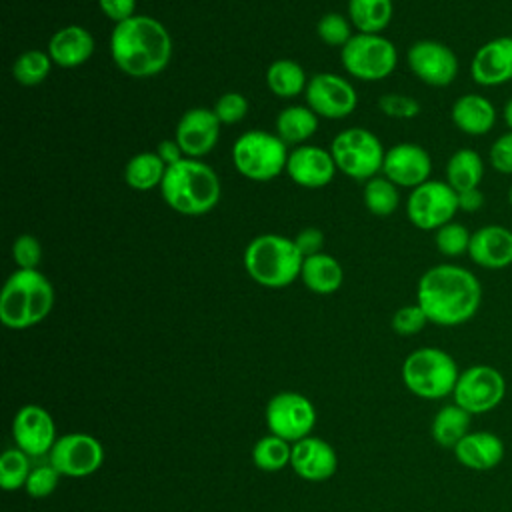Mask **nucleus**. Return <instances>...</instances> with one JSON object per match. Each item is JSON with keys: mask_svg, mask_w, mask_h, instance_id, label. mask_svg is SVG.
<instances>
[{"mask_svg": "<svg viewBox=\"0 0 512 512\" xmlns=\"http://www.w3.org/2000/svg\"><path fill=\"white\" fill-rule=\"evenodd\" d=\"M416 304L436 326H460L472 320L482 304V286L474 272L458 264L428 268L416 286Z\"/></svg>", "mask_w": 512, "mask_h": 512, "instance_id": "1", "label": "nucleus"}, {"mask_svg": "<svg viewBox=\"0 0 512 512\" xmlns=\"http://www.w3.org/2000/svg\"><path fill=\"white\" fill-rule=\"evenodd\" d=\"M110 56L118 70L132 78H152L166 70L172 58V38L166 26L146 14L114 24Z\"/></svg>", "mask_w": 512, "mask_h": 512, "instance_id": "2", "label": "nucleus"}, {"mask_svg": "<svg viewBox=\"0 0 512 512\" xmlns=\"http://www.w3.org/2000/svg\"><path fill=\"white\" fill-rule=\"evenodd\" d=\"M162 200L182 216H202L216 208L222 188L214 168L198 158H182L166 168Z\"/></svg>", "mask_w": 512, "mask_h": 512, "instance_id": "3", "label": "nucleus"}, {"mask_svg": "<svg viewBox=\"0 0 512 512\" xmlns=\"http://www.w3.org/2000/svg\"><path fill=\"white\" fill-rule=\"evenodd\" d=\"M52 306V282L38 268H16L0 292V322L10 330H26L40 324Z\"/></svg>", "mask_w": 512, "mask_h": 512, "instance_id": "4", "label": "nucleus"}, {"mask_svg": "<svg viewBox=\"0 0 512 512\" xmlns=\"http://www.w3.org/2000/svg\"><path fill=\"white\" fill-rule=\"evenodd\" d=\"M246 274L264 288H284L300 278L304 256L294 240L282 234H258L244 248Z\"/></svg>", "mask_w": 512, "mask_h": 512, "instance_id": "5", "label": "nucleus"}, {"mask_svg": "<svg viewBox=\"0 0 512 512\" xmlns=\"http://www.w3.org/2000/svg\"><path fill=\"white\" fill-rule=\"evenodd\" d=\"M460 370L456 360L442 348L422 346L410 352L402 364L406 388L424 400H438L454 392Z\"/></svg>", "mask_w": 512, "mask_h": 512, "instance_id": "6", "label": "nucleus"}, {"mask_svg": "<svg viewBox=\"0 0 512 512\" xmlns=\"http://www.w3.org/2000/svg\"><path fill=\"white\" fill-rule=\"evenodd\" d=\"M288 154V144L278 134L248 130L232 146V164L244 178L268 182L286 172Z\"/></svg>", "mask_w": 512, "mask_h": 512, "instance_id": "7", "label": "nucleus"}, {"mask_svg": "<svg viewBox=\"0 0 512 512\" xmlns=\"http://www.w3.org/2000/svg\"><path fill=\"white\" fill-rule=\"evenodd\" d=\"M330 154L342 174L368 182L382 172L386 150L374 132L352 126L336 134L330 144Z\"/></svg>", "mask_w": 512, "mask_h": 512, "instance_id": "8", "label": "nucleus"}, {"mask_svg": "<svg viewBox=\"0 0 512 512\" xmlns=\"http://www.w3.org/2000/svg\"><path fill=\"white\" fill-rule=\"evenodd\" d=\"M340 62L350 76L364 82H378L394 72L398 50L382 34L358 32L340 48Z\"/></svg>", "mask_w": 512, "mask_h": 512, "instance_id": "9", "label": "nucleus"}, {"mask_svg": "<svg viewBox=\"0 0 512 512\" xmlns=\"http://www.w3.org/2000/svg\"><path fill=\"white\" fill-rule=\"evenodd\" d=\"M458 212V192L444 180H428L410 190L406 216L418 230L436 232L454 220Z\"/></svg>", "mask_w": 512, "mask_h": 512, "instance_id": "10", "label": "nucleus"}, {"mask_svg": "<svg viewBox=\"0 0 512 512\" xmlns=\"http://www.w3.org/2000/svg\"><path fill=\"white\" fill-rule=\"evenodd\" d=\"M454 404L466 412L484 414L494 410L506 396V380L502 372L490 364H474L460 372L454 386Z\"/></svg>", "mask_w": 512, "mask_h": 512, "instance_id": "11", "label": "nucleus"}, {"mask_svg": "<svg viewBox=\"0 0 512 512\" xmlns=\"http://www.w3.org/2000/svg\"><path fill=\"white\" fill-rule=\"evenodd\" d=\"M266 426L270 434H276L290 444L310 436L316 424L314 404L298 392H280L266 404Z\"/></svg>", "mask_w": 512, "mask_h": 512, "instance_id": "12", "label": "nucleus"}, {"mask_svg": "<svg viewBox=\"0 0 512 512\" xmlns=\"http://www.w3.org/2000/svg\"><path fill=\"white\" fill-rule=\"evenodd\" d=\"M48 462L70 478L94 474L104 462V448L100 440L86 432H70L58 438L48 454Z\"/></svg>", "mask_w": 512, "mask_h": 512, "instance_id": "13", "label": "nucleus"}, {"mask_svg": "<svg viewBox=\"0 0 512 512\" xmlns=\"http://www.w3.org/2000/svg\"><path fill=\"white\" fill-rule=\"evenodd\" d=\"M304 98L308 108H312L320 118L328 120L346 118L356 110L358 104L354 86L346 78L332 72H318L308 78Z\"/></svg>", "mask_w": 512, "mask_h": 512, "instance_id": "14", "label": "nucleus"}, {"mask_svg": "<svg viewBox=\"0 0 512 512\" xmlns=\"http://www.w3.org/2000/svg\"><path fill=\"white\" fill-rule=\"evenodd\" d=\"M410 72L424 84L444 88L458 76V58L454 50L438 40H416L406 54Z\"/></svg>", "mask_w": 512, "mask_h": 512, "instance_id": "15", "label": "nucleus"}, {"mask_svg": "<svg viewBox=\"0 0 512 512\" xmlns=\"http://www.w3.org/2000/svg\"><path fill=\"white\" fill-rule=\"evenodd\" d=\"M12 436L16 448L26 452L30 458H42L50 454L56 442V426L46 408L26 404L12 420Z\"/></svg>", "mask_w": 512, "mask_h": 512, "instance_id": "16", "label": "nucleus"}, {"mask_svg": "<svg viewBox=\"0 0 512 512\" xmlns=\"http://www.w3.org/2000/svg\"><path fill=\"white\" fill-rule=\"evenodd\" d=\"M432 158L420 144L400 142L386 150L382 174L398 188H416L430 180Z\"/></svg>", "mask_w": 512, "mask_h": 512, "instance_id": "17", "label": "nucleus"}, {"mask_svg": "<svg viewBox=\"0 0 512 512\" xmlns=\"http://www.w3.org/2000/svg\"><path fill=\"white\" fill-rule=\"evenodd\" d=\"M220 120L214 110L208 108H190L186 110L178 124L174 138L180 144L186 158H202L214 150L220 136Z\"/></svg>", "mask_w": 512, "mask_h": 512, "instance_id": "18", "label": "nucleus"}, {"mask_svg": "<svg viewBox=\"0 0 512 512\" xmlns=\"http://www.w3.org/2000/svg\"><path fill=\"white\" fill-rule=\"evenodd\" d=\"M336 162L330 150L314 144H302L290 150L286 172L302 188H324L336 174Z\"/></svg>", "mask_w": 512, "mask_h": 512, "instance_id": "19", "label": "nucleus"}, {"mask_svg": "<svg viewBox=\"0 0 512 512\" xmlns=\"http://www.w3.org/2000/svg\"><path fill=\"white\" fill-rule=\"evenodd\" d=\"M470 76L478 86H500L512 80V36L484 42L472 56Z\"/></svg>", "mask_w": 512, "mask_h": 512, "instance_id": "20", "label": "nucleus"}, {"mask_svg": "<svg viewBox=\"0 0 512 512\" xmlns=\"http://www.w3.org/2000/svg\"><path fill=\"white\" fill-rule=\"evenodd\" d=\"M468 258L486 270H504L512 264V230L502 224H486L472 232Z\"/></svg>", "mask_w": 512, "mask_h": 512, "instance_id": "21", "label": "nucleus"}, {"mask_svg": "<svg viewBox=\"0 0 512 512\" xmlns=\"http://www.w3.org/2000/svg\"><path fill=\"white\" fill-rule=\"evenodd\" d=\"M290 466L302 480L324 482L334 476L338 468V456L326 440L318 436H306L292 444Z\"/></svg>", "mask_w": 512, "mask_h": 512, "instance_id": "22", "label": "nucleus"}, {"mask_svg": "<svg viewBox=\"0 0 512 512\" xmlns=\"http://www.w3.org/2000/svg\"><path fill=\"white\" fill-rule=\"evenodd\" d=\"M94 36L80 24H68L56 30L48 40V54L60 68H76L94 54Z\"/></svg>", "mask_w": 512, "mask_h": 512, "instance_id": "23", "label": "nucleus"}, {"mask_svg": "<svg viewBox=\"0 0 512 512\" xmlns=\"http://www.w3.org/2000/svg\"><path fill=\"white\" fill-rule=\"evenodd\" d=\"M456 460L476 472H486L496 468L504 458V442L498 434L478 430L466 434L454 448Z\"/></svg>", "mask_w": 512, "mask_h": 512, "instance_id": "24", "label": "nucleus"}, {"mask_svg": "<svg viewBox=\"0 0 512 512\" xmlns=\"http://www.w3.org/2000/svg\"><path fill=\"white\" fill-rule=\"evenodd\" d=\"M450 118L460 132L468 136H484L494 128L498 112L492 100L482 94L468 92L454 100L450 108Z\"/></svg>", "mask_w": 512, "mask_h": 512, "instance_id": "25", "label": "nucleus"}, {"mask_svg": "<svg viewBox=\"0 0 512 512\" xmlns=\"http://www.w3.org/2000/svg\"><path fill=\"white\" fill-rule=\"evenodd\" d=\"M300 280L310 292L326 296V294H334L342 286L344 270L334 256L320 252L304 258Z\"/></svg>", "mask_w": 512, "mask_h": 512, "instance_id": "26", "label": "nucleus"}, {"mask_svg": "<svg viewBox=\"0 0 512 512\" xmlns=\"http://www.w3.org/2000/svg\"><path fill=\"white\" fill-rule=\"evenodd\" d=\"M318 114L308 106H286L276 116V134L288 146H302L318 130Z\"/></svg>", "mask_w": 512, "mask_h": 512, "instance_id": "27", "label": "nucleus"}, {"mask_svg": "<svg viewBox=\"0 0 512 512\" xmlns=\"http://www.w3.org/2000/svg\"><path fill=\"white\" fill-rule=\"evenodd\" d=\"M470 424H472L470 412H466L458 404H446L434 414L430 424V434L438 446L454 450L456 444L466 434H470Z\"/></svg>", "mask_w": 512, "mask_h": 512, "instance_id": "28", "label": "nucleus"}, {"mask_svg": "<svg viewBox=\"0 0 512 512\" xmlns=\"http://www.w3.org/2000/svg\"><path fill=\"white\" fill-rule=\"evenodd\" d=\"M484 178V160L472 148H458L446 162V182L456 190L480 188Z\"/></svg>", "mask_w": 512, "mask_h": 512, "instance_id": "29", "label": "nucleus"}, {"mask_svg": "<svg viewBox=\"0 0 512 512\" xmlns=\"http://www.w3.org/2000/svg\"><path fill=\"white\" fill-rule=\"evenodd\" d=\"M166 164L162 158L154 152H138L134 154L126 166H124V182L138 192H148L154 188H160L164 174H166Z\"/></svg>", "mask_w": 512, "mask_h": 512, "instance_id": "30", "label": "nucleus"}, {"mask_svg": "<svg viewBox=\"0 0 512 512\" xmlns=\"http://www.w3.org/2000/svg\"><path fill=\"white\" fill-rule=\"evenodd\" d=\"M392 0H348V18L358 32L380 34L392 20Z\"/></svg>", "mask_w": 512, "mask_h": 512, "instance_id": "31", "label": "nucleus"}, {"mask_svg": "<svg viewBox=\"0 0 512 512\" xmlns=\"http://www.w3.org/2000/svg\"><path fill=\"white\" fill-rule=\"evenodd\" d=\"M306 84V72L294 60L278 58L266 70V86L278 98H294L306 90Z\"/></svg>", "mask_w": 512, "mask_h": 512, "instance_id": "32", "label": "nucleus"}, {"mask_svg": "<svg viewBox=\"0 0 512 512\" xmlns=\"http://www.w3.org/2000/svg\"><path fill=\"white\" fill-rule=\"evenodd\" d=\"M292 444L276 434L262 436L252 448V462L264 472H278L290 464Z\"/></svg>", "mask_w": 512, "mask_h": 512, "instance_id": "33", "label": "nucleus"}, {"mask_svg": "<svg viewBox=\"0 0 512 512\" xmlns=\"http://www.w3.org/2000/svg\"><path fill=\"white\" fill-rule=\"evenodd\" d=\"M362 198H364V206L368 208V212H372L374 216H380V218H386V216L394 214L398 204H400L398 186L392 184L384 176L370 178L364 184Z\"/></svg>", "mask_w": 512, "mask_h": 512, "instance_id": "34", "label": "nucleus"}, {"mask_svg": "<svg viewBox=\"0 0 512 512\" xmlns=\"http://www.w3.org/2000/svg\"><path fill=\"white\" fill-rule=\"evenodd\" d=\"M52 58L44 50H26L12 64V76L22 86H36L44 82L52 70Z\"/></svg>", "mask_w": 512, "mask_h": 512, "instance_id": "35", "label": "nucleus"}, {"mask_svg": "<svg viewBox=\"0 0 512 512\" xmlns=\"http://www.w3.org/2000/svg\"><path fill=\"white\" fill-rule=\"evenodd\" d=\"M34 466H30V456L20 448H8L0 456V486L4 490H18L26 486Z\"/></svg>", "mask_w": 512, "mask_h": 512, "instance_id": "36", "label": "nucleus"}, {"mask_svg": "<svg viewBox=\"0 0 512 512\" xmlns=\"http://www.w3.org/2000/svg\"><path fill=\"white\" fill-rule=\"evenodd\" d=\"M472 232L460 222H448L434 232V244L442 256L458 258L468 254Z\"/></svg>", "mask_w": 512, "mask_h": 512, "instance_id": "37", "label": "nucleus"}, {"mask_svg": "<svg viewBox=\"0 0 512 512\" xmlns=\"http://www.w3.org/2000/svg\"><path fill=\"white\" fill-rule=\"evenodd\" d=\"M316 34L318 38L334 48H344L346 42L354 36L352 34V22L350 18L338 14V12H328L324 14L318 24H316Z\"/></svg>", "mask_w": 512, "mask_h": 512, "instance_id": "38", "label": "nucleus"}, {"mask_svg": "<svg viewBox=\"0 0 512 512\" xmlns=\"http://www.w3.org/2000/svg\"><path fill=\"white\" fill-rule=\"evenodd\" d=\"M60 476L62 474L50 462L38 464V466L32 468V472H30V476L26 480L24 490H26V494L30 498H36V500L46 498V496H50L56 490Z\"/></svg>", "mask_w": 512, "mask_h": 512, "instance_id": "39", "label": "nucleus"}, {"mask_svg": "<svg viewBox=\"0 0 512 512\" xmlns=\"http://www.w3.org/2000/svg\"><path fill=\"white\" fill-rule=\"evenodd\" d=\"M212 110L218 116L222 126H232V124H238L248 114V100L240 92H224L216 100Z\"/></svg>", "mask_w": 512, "mask_h": 512, "instance_id": "40", "label": "nucleus"}, {"mask_svg": "<svg viewBox=\"0 0 512 512\" xmlns=\"http://www.w3.org/2000/svg\"><path fill=\"white\" fill-rule=\"evenodd\" d=\"M390 324L398 336H414L428 324V316L418 304H406L392 314Z\"/></svg>", "mask_w": 512, "mask_h": 512, "instance_id": "41", "label": "nucleus"}, {"mask_svg": "<svg viewBox=\"0 0 512 512\" xmlns=\"http://www.w3.org/2000/svg\"><path fill=\"white\" fill-rule=\"evenodd\" d=\"M378 106L386 116L398 120H412L420 114V102L406 94H384L380 96Z\"/></svg>", "mask_w": 512, "mask_h": 512, "instance_id": "42", "label": "nucleus"}, {"mask_svg": "<svg viewBox=\"0 0 512 512\" xmlns=\"http://www.w3.org/2000/svg\"><path fill=\"white\" fill-rule=\"evenodd\" d=\"M12 258L18 268H38L42 260V246L38 238L32 234H20L12 244Z\"/></svg>", "mask_w": 512, "mask_h": 512, "instance_id": "43", "label": "nucleus"}, {"mask_svg": "<svg viewBox=\"0 0 512 512\" xmlns=\"http://www.w3.org/2000/svg\"><path fill=\"white\" fill-rule=\"evenodd\" d=\"M488 162L498 174L512 176V130L500 134L490 150H488Z\"/></svg>", "mask_w": 512, "mask_h": 512, "instance_id": "44", "label": "nucleus"}, {"mask_svg": "<svg viewBox=\"0 0 512 512\" xmlns=\"http://www.w3.org/2000/svg\"><path fill=\"white\" fill-rule=\"evenodd\" d=\"M292 240H294L296 248L300 250V254H302L304 258L314 256V254H320V252H322V246H324V234H322L320 228H314V226L302 228Z\"/></svg>", "mask_w": 512, "mask_h": 512, "instance_id": "45", "label": "nucleus"}, {"mask_svg": "<svg viewBox=\"0 0 512 512\" xmlns=\"http://www.w3.org/2000/svg\"><path fill=\"white\" fill-rule=\"evenodd\" d=\"M102 14L114 24L132 18L136 12V0H98Z\"/></svg>", "mask_w": 512, "mask_h": 512, "instance_id": "46", "label": "nucleus"}, {"mask_svg": "<svg viewBox=\"0 0 512 512\" xmlns=\"http://www.w3.org/2000/svg\"><path fill=\"white\" fill-rule=\"evenodd\" d=\"M156 154L162 158V162H164L166 166H172V164L180 162L182 158H186L184 152H182V148H180V144L176 142V138L160 140L158 146H156Z\"/></svg>", "mask_w": 512, "mask_h": 512, "instance_id": "47", "label": "nucleus"}, {"mask_svg": "<svg viewBox=\"0 0 512 512\" xmlns=\"http://www.w3.org/2000/svg\"><path fill=\"white\" fill-rule=\"evenodd\" d=\"M484 206V194L480 188H470L458 192V210L464 212H476Z\"/></svg>", "mask_w": 512, "mask_h": 512, "instance_id": "48", "label": "nucleus"}, {"mask_svg": "<svg viewBox=\"0 0 512 512\" xmlns=\"http://www.w3.org/2000/svg\"><path fill=\"white\" fill-rule=\"evenodd\" d=\"M502 118H504V124L508 126V130H512V98L504 104V110H502Z\"/></svg>", "mask_w": 512, "mask_h": 512, "instance_id": "49", "label": "nucleus"}, {"mask_svg": "<svg viewBox=\"0 0 512 512\" xmlns=\"http://www.w3.org/2000/svg\"><path fill=\"white\" fill-rule=\"evenodd\" d=\"M508 204H510V208H512V186H510V190H508Z\"/></svg>", "mask_w": 512, "mask_h": 512, "instance_id": "50", "label": "nucleus"}]
</instances>
